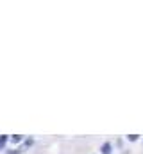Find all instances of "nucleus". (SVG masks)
<instances>
[{
    "label": "nucleus",
    "instance_id": "obj_2",
    "mask_svg": "<svg viewBox=\"0 0 143 154\" xmlns=\"http://www.w3.org/2000/svg\"><path fill=\"white\" fill-rule=\"evenodd\" d=\"M11 140H13V142H14V143H16V142H20V140H22V136H18V134H16V136H13V138H11Z\"/></svg>",
    "mask_w": 143,
    "mask_h": 154
},
{
    "label": "nucleus",
    "instance_id": "obj_1",
    "mask_svg": "<svg viewBox=\"0 0 143 154\" xmlns=\"http://www.w3.org/2000/svg\"><path fill=\"white\" fill-rule=\"evenodd\" d=\"M102 154H111V143H104L102 145Z\"/></svg>",
    "mask_w": 143,
    "mask_h": 154
},
{
    "label": "nucleus",
    "instance_id": "obj_3",
    "mask_svg": "<svg viewBox=\"0 0 143 154\" xmlns=\"http://www.w3.org/2000/svg\"><path fill=\"white\" fill-rule=\"evenodd\" d=\"M5 140H7V138H5V136H2V138H0V149H2V147H4V143H5Z\"/></svg>",
    "mask_w": 143,
    "mask_h": 154
}]
</instances>
